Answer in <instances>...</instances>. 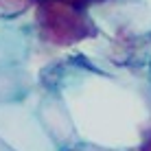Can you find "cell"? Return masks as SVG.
Instances as JSON below:
<instances>
[{
	"mask_svg": "<svg viewBox=\"0 0 151 151\" xmlns=\"http://www.w3.org/2000/svg\"><path fill=\"white\" fill-rule=\"evenodd\" d=\"M37 81L59 96L79 145L136 151L151 129L149 70L68 53L42 66Z\"/></svg>",
	"mask_w": 151,
	"mask_h": 151,
	"instance_id": "obj_1",
	"label": "cell"
},
{
	"mask_svg": "<svg viewBox=\"0 0 151 151\" xmlns=\"http://www.w3.org/2000/svg\"><path fill=\"white\" fill-rule=\"evenodd\" d=\"M96 35L79 50L96 61L129 70L151 66V9L138 0H105L88 9Z\"/></svg>",
	"mask_w": 151,
	"mask_h": 151,
	"instance_id": "obj_2",
	"label": "cell"
},
{
	"mask_svg": "<svg viewBox=\"0 0 151 151\" xmlns=\"http://www.w3.org/2000/svg\"><path fill=\"white\" fill-rule=\"evenodd\" d=\"M0 140L13 151H70L79 145L59 96L40 81L29 94L0 103Z\"/></svg>",
	"mask_w": 151,
	"mask_h": 151,
	"instance_id": "obj_3",
	"label": "cell"
},
{
	"mask_svg": "<svg viewBox=\"0 0 151 151\" xmlns=\"http://www.w3.org/2000/svg\"><path fill=\"white\" fill-rule=\"evenodd\" d=\"M37 53L46 59H57L79 50L96 35V27L88 9L66 0H42L27 11Z\"/></svg>",
	"mask_w": 151,
	"mask_h": 151,
	"instance_id": "obj_4",
	"label": "cell"
},
{
	"mask_svg": "<svg viewBox=\"0 0 151 151\" xmlns=\"http://www.w3.org/2000/svg\"><path fill=\"white\" fill-rule=\"evenodd\" d=\"M46 59L37 53L27 11L0 13V103L15 101L37 86Z\"/></svg>",
	"mask_w": 151,
	"mask_h": 151,
	"instance_id": "obj_5",
	"label": "cell"
},
{
	"mask_svg": "<svg viewBox=\"0 0 151 151\" xmlns=\"http://www.w3.org/2000/svg\"><path fill=\"white\" fill-rule=\"evenodd\" d=\"M37 2H42V0H0V13L2 15H18V13L29 11Z\"/></svg>",
	"mask_w": 151,
	"mask_h": 151,
	"instance_id": "obj_6",
	"label": "cell"
},
{
	"mask_svg": "<svg viewBox=\"0 0 151 151\" xmlns=\"http://www.w3.org/2000/svg\"><path fill=\"white\" fill-rule=\"evenodd\" d=\"M66 2L75 4V7H81V9H92L96 4H103L105 0H66Z\"/></svg>",
	"mask_w": 151,
	"mask_h": 151,
	"instance_id": "obj_7",
	"label": "cell"
},
{
	"mask_svg": "<svg viewBox=\"0 0 151 151\" xmlns=\"http://www.w3.org/2000/svg\"><path fill=\"white\" fill-rule=\"evenodd\" d=\"M136 151H151V129L147 132V136L142 138V142H140V147Z\"/></svg>",
	"mask_w": 151,
	"mask_h": 151,
	"instance_id": "obj_8",
	"label": "cell"
},
{
	"mask_svg": "<svg viewBox=\"0 0 151 151\" xmlns=\"http://www.w3.org/2000/svg\"><path fill=\"white\" fill-rule=\"evenodd\" d=\"M70 151H110V149H99V147H88V145H77Z\"/></svg>",
	"mask_w": 151,
	"mask_h": 151,
	"instance_id": "obj_9",
	"label": "cell"
},
{
	"mask_svg": "<svg viewBox=\"0 0 151 151\" xmlns=\"http://www.w3.org/2000/svg\"><path fill=\"white\" fill-rule=\"evenodd\" d=\"M0 151H13V149H11V147H9V145H4V142H2V140H0Z\"/></svg>",
	"mask_w": 151,
	"mask_h": 151,
	"instance_id": "obj_10",
	"label": "cell"
},
{
	"mask_svg": "<svg viewBox=\"0 0 151 151\" xmlns=\"http://www.w3.org/2000/svg\"><path fill=\"white\" fill-rule=\"evenodd\" d=\"M138 2H142V4H147V7L151 9V0H138Z\"/></svg>",
	"mask_w": 151,
	"mask_h": 151,
	"instance_id": "obj_11",
	"label": "cell"
},
{
	"mask_svg": "<svg viewBox=\"0 0 151 151\" xmlns=\"http://www.w3.org/2000/svg\"><path fill=\"white\" fill-rule=\"evenodd\" d=\"M149 81H151V66H149Z\"/></svg>",
	"mask_w": 151,
	"mask_h": 151,
	"instance_id": "obj_12",
	"label": "cell"
}]
</instances>
